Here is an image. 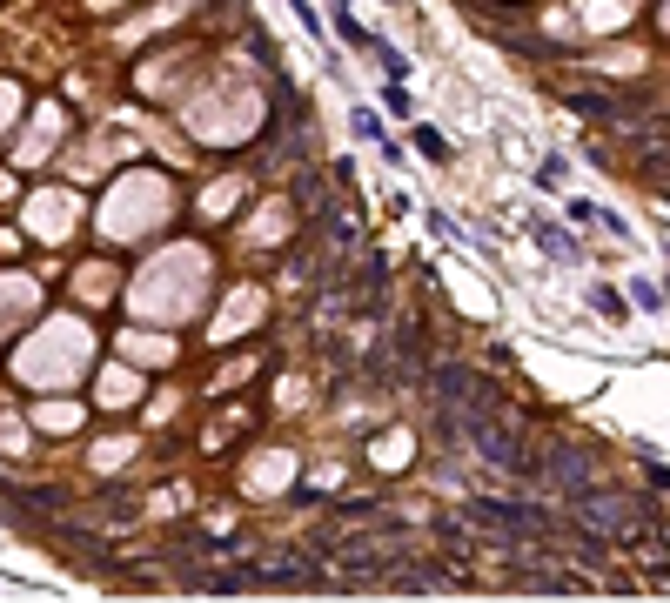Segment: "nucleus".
<instances>
[{"instance_id": "10", "label": "nucleus", "mask_w": 670, "mask_h": 603, "mask_svg": "<svg viewBox=\"0 0 670 603\" xmlns=\"http://www.w3.org/2000/svg\"><path fill=\"white\" fill-rule=\"evenodd\" d=\"M289 7H295V21H302V27H309V34H322V14H315V7H309V0H289Z\"/></svg>"}, {"instance_id": "2", "label": "nucleus", "mask_w": 670, "mask_h": 603, "mask_svg": "<svg viewBox=\"0 0 670 603\" xmlns=\"http://www.w3.org/2000/svg\"><path fill=\"white\" fill-rule=\"evenodd\" d=\"M543 476H550V483H563V490H583V483H597V463H590V456H583L570 436H557V443H550V463H543Z\"/></svg>"}, {"instance_id": "4", "label": "nucleus", "mask_w": 670, "mask_h": 603, "mask_svg": "<svg viewBox=\"0 0 670 603\" xmlns=\"http://www.w3.org/2000/svg\"><path fill=\"white\" fill-rule=\"evenodd\" d=\"M536 242H543V255H557V262H577V242L557 235V228H536Z\"/></svg>"}, {"instance_id": "7", "label": "nucleus", "mask_w": 670, "mask_h": 603, "mask_svg": "<svg viewBox=\"0 0 670 603\" xmlns=\"http://www.w3.org/2000/svg\"><path fill=\"white\" fill-rule=\"evenodd\" d=\"M335 34H342V41H349V47H369V34H362V27L349 21V7H342V14H335Z\"/></svg>"}, {"instance_id": "3", "label": "nucleus", "mask_w": 670, "mask_h": 603, "mask_svg": "<svg viewBox=\"0 0 670 603\" xmlns=\"http://www.w3.org/2000/svg\"><path fill=\"white\" fill-rule=\"evenodd\" d=\"M563 108H577V114H590V121H624V114H617V101H610V94H590V88H577V94H563Z\"/></svg>"}, {"instance_id": "9", "label": "nucleus", "mask_w": 670, "mask_h": 603, "mask_svg": "<svg viewBox=\"0 0 670 603\" xmlns=\"http://www.w3.org/2000/svg\"><path fill=\"white\" fill-rule=\"evenodd\" d=\"M630 295H637V309H664V295H657V282H630Z\"/></svg>"}, {"instance_id": "8", "label": "nucleus", "mask_w": 670, "mask_h": 603, "mask_svg": "<svg viewBox=\"0 0 670 603\" xmlns=\"http://www.w3.org/2000/svg\"><path fill=\"white\" fill-rule=\"evenodd\" d=\"M356 134H362V141H382V114L362 108V114H356Z\"/></svg>"}, {"instance_id": "6", "label": "nucleus", "mask_w": 670, "mask_h": 603, "mask_svg": "<svg viewBox=\"0 0 670 603\" xmlns=\"http://www.w3.org/2000/svg\"><path fill=\"white\" fill-rule=\"evenodd\" d=\"M536 188H543V195H557V188H563V161H557V155L536 168Z\"/></svg>"}, {"instance_id": "5", "label": "nucleus", "mask_w": 670, "mask_h": 603, "mask_svg": "<svg viewBox=\"0 0 670 603\" xmlns=\"http://www.w3.org/2000/svg\"><path fill=\"white\" fill-rule=\"evenodd\" d=\"M382 114H402V121H409V114H416V101H409V94H402V81H389V88H382Z\"/></svg>"}, {"instance_id": "1", "label": "nucleus", "mask_w": 670, "mask_h": 603, "mask_svg": "<svg viewBox=\"0 0 670 603\" xmlns=\"http://www.w3.org/2000/svg\"><path fill=\"white\" fill-rule=\"evenodd\" d=\"M463 516H469V523H483V530L523 536V543H536V536H557V530H563V516H550L543 503H496V496H469Z\"/></svg>"}]
</instances>
